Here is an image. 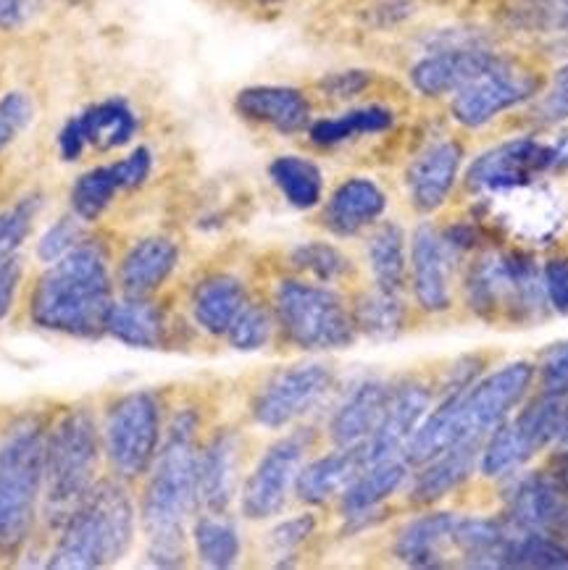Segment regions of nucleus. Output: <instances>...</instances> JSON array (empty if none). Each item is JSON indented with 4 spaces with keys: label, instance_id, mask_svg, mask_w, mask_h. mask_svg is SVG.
I'll use <instances>...</instances> for the list:
<instances>
[{
    "label": "nucleus",
    "instance_id": "f257e3e1",
    "mask_svg": "<svg viewBox=\"0 0 568 570\" xmlns=\"http://www.w3.org/2000/svg\"><path fill=\"white\" fill-rule=\"evenodd\" d=\"M203 415L198 407H179L166 426L161 450L145 473L140 529L145 554L156 568H182L189 558V523L200 510L198 458Z\"/></svg>",
    "mask_w": 568,
    "mask_h": 570
},
{
    "label": "nucleus",
    "instance_id": "f03ea898",
    "mask_svg": "<svg viewBox=\"0 0 568 570\" xmlns=\"http://www.w3.org/2000/svg\"><path fill=\"white\" fill-rule=\"evenodd\" d=\"M114 287L106 247L87 237L61 261L50 263L35 282L29 318L42 332L98 340L106 334L108 313L116 303Z\"/></svg>",
    "mask_w": 568,
    "mask_h": 570
},
{
    "label": "nucleus",
    "instance_id": "7ed1b4c3",
    "mask_svg": "<svg viewBox=\"0 0 568 570\" xmlns=\"http://www.w3.org/2000/svg\"><path fill=\"white\" fill-rule=\"evenodd\" d=\"M466 311L494 328H531L550 316L542 261L527 245L490 243L461 272Z\"/></svg>",
    "mask_w": 568,
    "mask_h": 570
},
{
    "label": "nucleus",
    "instance_id": "20e7f679",
    "mask_svg": "<svg viewBox=\"0 0 568 570\" xmlns=\"http://www.w3.org/2000/svg\"><path fill=\"white\" fill-rule=\"evenodd\" d=\"M135 500L119 479H100L90 489L75 515L58 529L46 568L90 570L124 560L137 537Z\"/></svg>",
    "mask_w": 568,
    "mask_h": 570
},
{
    "label": "nucleus",
    "instance_id": "39448f33",
    "mask_svg": "<svg viewBox=\"0 0 568 570\" xmlns=\"http://www.w3.org/2000/svg\"><path fill=\"white\" fill-rule=\"evenodd\" d=\"M104 440L87 405L67 407L46 429V487L40 515L58 531L100 481Z\"/></svg>",
    "mask_w": 568,
    "mask_h": 570
},
{
    "label": "nucleus",
    "instance_id": "423d86ee",
    "mask_svg": "<svg viewBox=\"0 0 568 570\" xmlns=\"http://www.w3.org/2000/svg\"><path fill=\"white\" fill-rule=\"evenodd\" d=\"M46 423L21 419L0 442V558L32 539L46 487Z\"/></svg>",
    "mask_w": 568,
    "mask_h": 570
},
{
    "label": "nucleus",
    "instance_id": "0eeeda50",
    "mask_svg": "<svg viewBox=\"0 0 568 570\" xmlns=\"http://www.w3.org/2000/svg\"><path fill=\"white\" fill-rule=\"evenodd\" d=\"M272 311L282 340L303 353L347 350L359 340L351 297L330 284L284 276L272 287Z\"/></svg>",
    "mask_w": 568,
    "mask_h": 570
},
{
    "label": "nucleus",
    "instance_id": "6e6552de",
    "mask_svg": "<svg viewBox=\"0 0 568 570\" xmlns=\"http://www.w3.org/2000/svg\"><path fill=\"white\" fill-rule=\"evenodd\" d=\"M164 434V402L156 392L133 390L119 394L106 407L100 426L104 458L111 476L124 484L145 479L161 450Z\"/></svg>",
    "mask_w": 568,
    "mask_h": 570
},
{
    "label": "nucleus",
    "instance_id": "1a4fd4ad",
    "mask_svg": "<svg viewBox=\"0 0 568 570\" xmlns=\"http://www.w3.org/2000/svg\"><path fill=\"white\" fill-rule=\"evenodd\" d=\"M545 87H548V77L542 71L523 63L513 53H506L494 69L450 95L448 114L461 129L477 131L498 121L502 114L529 106Z\"/></svg>",
    "mask_w": 568,
    "mask_h": 570
},
{
    "label": "nucleus",
    "instance_id": "9d476101",
    "mask_svg": "<svg viewBox=\"0 0 568 570\" xmlns=\"http://www.w3.org/2000/svg\"><path fill=\"white\" fill-rule=\"evenodd\" d=\"M316 442L311 429H295L274 440L261 452L256 465L239 487V513L247 521H272L282 515L295 492V479L301 473L309 452Z\"/></svg>",
    "mask_w": 568,
    "mask_h": 570
},
{
    "label": "nucleus",
    "instance_id": "9b49d317",
    "mask_svg": "<svg viewBox=\"0 0 568 570\" xmlns=\"http://www.w3.org/2000/svg\"><path fill=\"white\" fill-rule=\"evenodd\" d=\"M550 171V140H540L537 135H519L479 153L466 166L461 185L463 193L477 200V197H492L527 187L531 181L548 177Z\"/></svg>",
    "mask_w": 568,
    "mask_h": 570
},
{
    "label": "nucleus",
    "instance_id": "f8f14e48",
    "mask_svg": "<svg viewBox=\"0 0 568 570\" xmlns=\"http://www.w3.org/2000/svg\"><path fill=\"white\" fill-rule=\"evenodd\" d=\"M337 376L326 363H301L276 371L251 397V421L266 431H282L305 419L334 390Z\"/></svg>",
    "mask_w": 568,
    "mask_h": 570
},
{
    "label": "nucleus",
    "instance_id": "ddd939ff",
    "mask_svg": "<svg viewBox=\"0 0 568 570\" xmlns=\"http://www.w3.org/2000/svg\"><path fill=\"white\" fill-rule=\"evenodd\" d=\"M537 365L519 357L502 365H492L469 390L458 392V413L469 440H484L494 426L508 421L535 392Z\"/></svg>",
    "mask_w": 568,
    "mask_h": 570
},
{
    "label": "nucleus",
    "instance_id": "4468645a",
    "mask_svg": "<svg viewBox=\"0 0 568 570\" xmlns=\"http://www.w3.org/2000/svg\"><path fill=\"white\" fill-rule=\"evenodd\" d=\"M469 261L448 247L440 226L421 218L408 243V292L424 316H445L456 308V276Z\"/></svg>",
    "mask_w": 568,
    "mask_h": 570
},
{
    "label": "nucleus",
    "instance_id": "2eb2a0df",
    "mask_svg": "<svg viewBox=\"0 0 568 570\" xmlns=\"http://www.w3.org/2000/svg\"><path fill=\"white\" fill-rule=\"evenodd\" d=\"M437 402V382L432 374H405L392 379V390L384 405L382 421L369 442L363 444L366 465L388 458H403V448L427 419Z\"/></svg>",
    "mask_w": 568,
    "mask_h": 570
},
{
    "label": "nucleus",
    "instance_id": "dca6fc26",
    "mask_svg": "<svg viewBox=\"0 0 568 570\" xmlns=\"http://www.w3.org/2000/svg\"><path fill=\"white\" fill-rule=\"evenodd\" d=\"M466 148L458 137H440L417 153L403 174L408 208L419 218L440 214L461 181Z\"/></svg>",
    "mask_w": 568,
    "mask_h": 570
},
{
    "label": "nucleus",
    "instance_id": "f3484780",
    "mask_svg": "<svg viewBox=\"0 0 568 570\" xmlns=\"http://www.w3.org/2000/svg\"><path fill=\"white\" fill-rule=\"evenodd\" d=\"M498 46H463L427 50L408 69V85L424 100H442L456 95L461 87L487 75L502 61Z\"/></svg>",
    "mask_w": 568,
    "mask_h": 570
},
{
    "label": "nucleus",
    "instance_id": "a211bd4d",
    "mask_svg": "<svg viewBox=\"0 0 568 570\" xmlns=\"http://www.w3.org/2000/svg\"><path fill=\"white\" fill-rule=\"evenodd\" d=\"M243 436L237 429H214L200 444L198 502L200 513L229 515L243 487Z\"/></svg>",
    "mask_w": 568,
    "mask_h": 570
},
{
    "label": "nucleus",
    "instance_id": "6ab92c4d",
    "mask_svg": "<svg viewBox=\"0 0 568 570\" xmlns=\"http://www.w3.org/2000/svg\"><path fill=\"white\" fill-rule=\"evenodd\" d=\"M494 487L500 489V513L521 531L552 533L568 502L542 465L521 468Z\"/></svg>",
    "mask_w": 568,
    "mask_h": 570
},
{
    "label": "nucleus",
    "instance_id": "aec40b11",
    "mask_svg": "<svg viewBox=\"0 0 568 570\" xmlns=\"http://www.w3.org/2000/svg\"><path fill=\"white\" fill-rule=\"evenodd\" d=\"M484 440H469L456 444L442 455L429 460V463L413 468L411 479L403 489L405 505L411 510L437 508L450 497L461 492L477 476L479 452Z\"/></svg>",
    "mask_w": 568,
    "mask_h": 570
},
{
    "label": "nucleus",
    "instance_id": "412c9836",
    "mask_svg": "<svg viewBox=\"0 0 568 570\" xmlns=\"http://www.w3.org/2000/svg\"><path fill=\"white\" fill-rule=\"evenodd\" d=\"M232 108L243 121L282 137L303 135L313 121V100L295 85H247L235 95Z\"/></svg>",
    "mask_w": 568,
    "mask_h": 570
},
{
    "label": "nucleus",
    "instance_id": "4be33fe9",
    "mask_svg": "<svg viewBox=\"0 0 568 570\" xmlns=\"http://www.w3.org/2000/svg\"><path fill=\"white\" fill-rule=\"evenodd\" d=\"M458 513L445 508L413 510V518L392 537V558L408 568H445L453 558V529Z\"/></svg>",
    "mask_w": 568,
    "mask_h": 570
},
{
    "label": "nucleus",
    "instance_id": "5701e85b",
    "mask_svg": "<svg viewBox=\"0 0 568 570\" xmlns=\"http://www.w3.org/2000/svg\"><path fill=\"white\" fill-rule=\"evenodd\" d=\"M388 206L390 197L379 181L371 177H347L322 203L319 224L332 237L353 239L382 222L384 214H388Z\"/></svg>",
    "mask_w": 568,
    "mask_h": 570
},
{
    "label": "nucleus",
    "instance_id": "b1692460",
    "mask_svg": "<svg viewBox=\"0 0 568 570\" xmlns=\"http://www.w3.org/2000/svg\"><path fill=\"white\" fill-rule=\"evenodd\" d=\"M392 379L366 376L347 390L326 423V440L332 448H363L382 421Z\"/></svg>",
    "mask_w": 568,
    "mask_h": 570
},
{
    "label": "nucleus",
    "instance_id": "393cba45",
    "mask_svg": "<svg viewBox=\"0 0 568 570\" xmlns=\"http://www.w3.org/2000/svg\"><path fill=\"white\" fill-rule=\"evenodd\" d=\"M363 468H366L363 448H332L324 455L305 460L295 479L293 497L305 508L332 505Z\"/></svg>",
    "mask_w": 568,
    "mask_h": 570
},
{
    "label": "nucleus",
    "instance_id": "a878e982",
    "mask_svg": "<svg viewBox=\"0 0 568 570\" xmlns=\"http://www.w3.org/2000/svg\"><path fill=\"white\" fill-rule=\"evenodd\" d=\"M179 266V245L164 234L137 239L124 253L116 272V287L124 297H153Z\"/></svg>",
    "mask_w": 568,
    "mask_h": 570
},
{
    "label": "nucleus",
    "instance_id": "bb28decb",
    "mask_svg": "<svg viewBox=\"0 0 568 570\" xmlns=\"http://www.w3.org/2000/svg\"><path fill=\"white\" fill-rule=\"evenodd\" d=\"M247 299H251V292L239 276L227 272L208 274L193 287L189 316L203 334L224 340V334L229 332L232 321L245 308Z\"/></svg>",
    "mask_w": 568,
    "mask_h": 570
},
{
    "label": "nucleus",
    "instance_id": "cd10ccee",
    "mask_svg": "<svg viewBox=\"0 0 568 570\" xmlns=\"http://www.w3.org/2000/svg\"><path fill=\"white\" fill-rule=\"evenodd\" d=\"M516 533V525L506 515H458L453 529V558L463 568L502 570L506 547Z\"/></svg>",
    "mask_w": 568,
    "mask_h": 570
},
{
    "label": "nucleus",
    "instance_id": "c85d7f7f",
    "mask_svg": "<svg viewBox=\"0 0 568 570\" xmlns=\"http://www.w3.org/2000/svg\"><path fill=\"white\" fill-rule=\"evenodd\" d=\"M106 334L127 347L158 350L169 337V316L153 297H124L108 313Z\"/></svg>",
    "mask_w": 568,
    "mask_h": 570
},
{
    "label": "nucleus",
    "instance_id": "c756f323",
    "mask_svg": "<svg viewBox=\"0 0 568 570\" xmlns=\"http://www.w3.org/2000/svg\"><path fill=\"white\" fill-rule=\"evenodd\" d=\"M411 471L413 468L403 458H388L366 465L334 502L340 518H353L366 513V510L390 505L392 497H398L405 489Z\"/></svg>",
    "mask_w": 568,
    "mask_h": 570
},
{
    "label": "nucleus",
    "instance_id": "7c9ffc66",
    "mask_svg": "<svg viewBox=\"0 0 568 570\" xmlns=\"http://www.w3.org/2000/svg\"><path fill=\"white\" fill-rule=\"evenodd\" d=\"M398 114L388 104H363L353 106L337 116H324V119H313L305 135L313 148L332 150L340 145H347L361 137L388 135L395 127Z\"/></svg>",
    "mask_w": 568,
    "mask_h": 570
},
{
    "label": "nucleus",
    "instance_id": "2f4dec72",
    "mask_svg": "<svg viewBox=\"0 0 568 570\" xmlns=\"http://www.w3.org/2000/svg\"><path fill=\"white\" fill-rule=\"evenodd\" d=\"M87 148L114 153L127 148L140 131V116L127 98H106L75 114Z\"/></svg>",
    "mask_w": 568,
    "mask_h": 570
},
{
    "label": "nucleus",
    "instance_id": "473e14b6",
    "mask_svg": "<svg viewBox=\"0 0 568 570\" xmlns=\"http://www.w3.org/2000/svg\"><path fill=\"white\" fill-rule=\"evenodd\" d=\"M351 308L359 337L374 342L398 340L408 328V316H411L405 292L379 289L376 284L355 292L351 297Z\"/></svg>",
    "mask_w": 568,
    "mask_h": 570
},
{
    "label": "nucleus",
    "instance_id": "72a5a7b5",
    "mask_svg": "<svg viewBox=\"0 0 568 570\" xmlns=\"http://www.w3.org/2000/svg\"><path fill=\"white\" fill-rule=\"evenodd\" d=\"M366 266L371 284L388 292L408 289V234L398 222H379L366 237Z\"/></svg>",
    "mask_w": 568,
    "mask_h": 570
},
{
    "label": "nucleus",
    "instance_id": "f704fd0d",
    "mask_svg": "<svg viewBox=\"0 0 568 570\" xmlns=\"http://www.w3.org/2000/svg\"><path fill=\"white\" fill-rule=\"evenodd\" d=\"M266 171L290 208L305 214L324 203V171L316 160L297 156V153H284L268 164Z\"/></svg>",
    "mask_w": 568,
    "mask_h": 570
},
{
    "label": "nucleus",
    "instance_id": "c9c22d12",
    "mask_svg": "<svg viewBox=\"0 0 568 570\" xmlns=\"http://www.w3.org/2000/svg\"><path fill=\"white\" fill-rule=\"evenodd\" d=\"M189 544L203 568L227 570L235 568L243 558V537H239L235 521H229L227 515H195L193 529H189Z\"/></svg>",
    "mask_w": 568,
    "mask_h": 570
},
{
    "label": "nucleus",
    "instance_id": "e433bc0d",
    "mask_svg": "<svg viewBox=\"0 0 568 570\" xmlns=\"http://www.w3.org/2000/svg\"><path fill=\"white\" fill-rule=\"evenodd\" d=\"M287 263L303 279L330 284V287L347 284L355 276V263L351 261V255L337 245L324 243V239H309V243L290 247Z\"/></svg>",
    "mask_w": 568,
    "mask_h": 570
},
{
    "label": "nucleus",
    "instance_id": "4c0bfd02",
    "mask_svg": "<svg viewBox=\"0 0 568 570\" xmlns=\"http://www.w3.org/2000/svg\"><path fill=\"white\" fill-rule=\"evenodd\" d=\"M502 570H568V544L556 533L516 529L506 547Z\"/></svg>",
    "mask_w": 568,
    "mask_h": 570
},
{
    "label": "nucleus",
    "instance_id": "58836bf2",
    "mask_svg": "<svg viewBox=\"0 0 568 570\" xmlns=\"http://www.w3.org/2000/svg\"><path fill=\"white\" fill-rule=\"evenodd\" d=\"M124 193L119 174H116L114 164L92 166L79 174L75 185L69 189V206L71 214L82 218L85 224H95L104 218L108 208L114 206L116 195Z\"/></svg>",
    "mask_w": 568,
    "mask_h": 570
},
{
    "label": "nucleus",
    "instance_id": "ea45409f",
    "mask_svg": "<svg viewBox=\"0 0 568 570\" xmlns=\"http://www.w3.org/2000/svg\"><path fill=\"white\" fill-rule=\"evenodd\" d=\"M276 334V318L272 311V303L261 297H251L245 303V308L237 313V318L232 321L229 332L224 334V340L229 342L232 350L237 353H258V350L268 347V342Z\"/></svg>",
    "mask_w": 568,
    "mask_h": 570
},
{
    "label": "nucleus",
    "instance_id": "a19ab883",
    "mask_svg": "<svg viewBox=\"0 0 568 570\" xmlns=\"http://www.w3.org/2000/svg\"><path fill=\"white\" fill-rule=\"evenodd\" d=\"M42 210V195L29 193L19 197L9 210L0 214V261L19 255L21 247L29 239Z\"/></svg>",
    "mask_w": 568,
    "mask_h": 570
},
{
    "label": "nucleus",
    "instance_id": "79ce46f5",
    "mask_svg": "<svg viewBox=\"0 0 568 570\" xmlns=\"http://www.w3.org/2000/svg\"><path fill=\"white\" fill-rule=\"evenodd\" d=\"M319 531V515L309 510V513H297L293 518H284L266 533V550L272 558H276V566H290L303 552V547L316 537Z\"/></svg>",
    "mask_w": 568,
    "mask_h": 570
},
{
    "label": "nucleus",
    "instance_id": "37998d69",
    "mask_svg": "<svg viewBox=\"0 0 568 570\" xmlns=\"http://www.w3.org/2000/svg\"><path fill=\"white\" fill-rule=\"evenodd\" d=\"M87 226L82 218H77L75 214L61 216L58 222H53L42 232V237L38 239V247H35V255H38L40 263H50L61 261L63 255L75 250L77 245H82L87 239Z\"/></svg>",
    "mask_w": 568,
    "mask_h": 570
},
{
    "label": "nucleus",
    "instance_id": "c03bdc74",
    "mask_svg": "<svg viewBox=\"0 0 568 570\" xmlns=\"http://www.w3.org/2000/svg\"><path fill=\"white\" fill-rule=\"evenodd\" d=\"M492 363H494L492 353H469V355L456 357V361H448L434 376L437 400L445 397V394L469 390L477 379H482L487 371L492 368Z\"/></svg>",
    "mask_w": 568,
    "mask_h": 570
},
{
    "label": "nucleus",
    "instance_id": "a18cd8bd",
    "mask_svg": "<svg viewBox=\"0 0 568 570\" xmlns=\"http://www.w3.org/2000/svg\"><path fill=\"white\" fill-rule=\"evenodd\" d=\"M35 100L25 90H9L0 98V153L11 148L35 121Z\"/></svg>",
    "mask_w": 568,
    "mask_h": 570
},
{
    "label": "nucleus",
    "instance_id": "49530a36",
    "mask_svg": "<svg viewBox=\"0 0 568 570\" xmlns=\"http://www.w3.org/2000/svg\"><path fill=\"white\" fill-rule=\"evenodd\" d=\"M537 392L568 397V340L552 342L537 355Z\"/></svg>",
    "mask_w": 568,
    "mask_h": 570
},
{
    "label": "nucleus",
    "instance_id": "de8ad7c7",
    "mask_svg": "<svg viewBox=\"0 0 568 570\" xmlns=\"http://www.w3.org/2000/svg\"><path fill=\"white\" fill-rule=\"evenodd\" d=\"M376 82V75L369 69H340L330 71L316 82V92H322L332 104H351L366 95Z\"/></svg>",
    "mask_w": 568,
    "mask_h": 570
},
{
    "label": "nucleus",
    "instance_id": "09e8293b",
    "mask_svg": "<svg viewBox=\"0 0 568 570\" xmlns=\"http://www.w3.org/2000/svg\"><path fill=\"white\" fill-rule=\"evenodd\" d=\"M542 287L550 311L568 316V253H550L542 261Z\"/></svg>",
    "mask_w": 568,
    "mask_h": 570
},
{
    "label": "nucleus",
    "instance_id": "8fccbe9b",
    "mask_svg": "<svg viewBox=\"0 0 568 570\" xmlns=\"http://www.w3.org/2000/svg\"><path fill=\"white\" fill-rule=\"evenodd\" d=\"M153 166H156V158H153V150L148 145H137L127 156L114 160V169L119 174L124 193H135V189L148 185V179L153 177Z\"/></svg>",
    "mask_w": 568,
    "mask_h": 570
},
{
    "label": "nucleus",
    "instance_id": "3c124183",
    "mask_svg": "<svg viewBox=\"0 0 568 570\" xmlns=\"http://www.w3.org/2000/svg\"><path fill=\"white\" fill-rule=\"evenodd\" d=\"M48 0H0V32H19L38 19Z\"/></svg>",
    "mask_w": 568,
    "mask_h": 570
},
{
    "label": "nucleus",
    "instance_id": "603ef678",
    "mask_svg": "<svg viewBox=\"0 0 568 570\" xmlns=\"http://www.w3.org/2000/svg\"><path fill=\"white\" fill-rule=\"evenodd\" d=\"M21 279H25V261H21L19 255L0 261V321L11 316Z\"/></svg>",
    "mask_w": 568,
    "mask_h": 570
},
{
    "label": "nucleus",
    "instance_id": "864d4df0",
    "mask_svg": "<svg viewBox=\"0 0 568 570\" xmlns=\"http://www.w3.org/2000/svg\"><path fill=\"white\" fill-rule=\"evenodd\" d=\"M56 148H58V156L67 160V164H77V160L85 156L87 142H85L82 129H79L75 116H71V119L61 127V131H58Z\"/></svg>",
    "mask_w": 568,
    "mask_h": 570
},
{
    "label": "nucleus",
    "instance_id": "5fc2aeb1",
    "mask_svg": "<svg viewBox=\"0 0 568 570\" xmlns=\"http://www.w3.org/2000/svg\"><path fill=\"white\" fill-rule=\"evenodd\" d=\"M545 471H548V476L556 481V487L564 492V497L568 500V448H556L545 452V460L540 463Z\"/></svg>",
    "mask_w": 568,
    "mask_h": 570
},
{
    "label": "nucleus",
    "instance_id": "6e6d98bb",
    "mask_svg": "<svg viewBox=\"0 0 568 570\" xmlns=\"http://www.w3.org/2000/svg\"><path fill=\"white\" fill-rule=\"evenodd\" d=\"M552 150V171L550 174H568V121L560 124L550 140Z\"/></svg>",
    "mask_w": 568,
    "mask_h": 570
},
{
    "label": "nucleus",
    "instance_id": "4d7b16f0",
    "mask_svg": "<svg viewBox=\"0 0 568 570\" xmlns=\"http://www.w3.org/2000/svg\"><path fill=\"white\" fill-rule=\"evenodd\" d=\"M548 87H556V90L568 92V58L558 66L556 71H552L550 79H548Z\"/></svg>",
    "mask_w": 568,
    "mask_h": 570
},
{
    "label": "nucleus",
    "instance_id": "13d9d810",
    "mask_svg": "<svg viewBox=\"0 0 568 570\" xmlns=\"http://www.w3.org/2000/svg\"><path fill=\"white\" fill-rule=\"evenodd\" d=\"M552 533H556V537L560 539V542L568 544V502H566L564 513H560V521H558L556 529H552Z\"/></svg>",
    "mask_w": 568,
    "mask_h": 570
},
{
    "label": "nucleus",
    "instance_id": "bf43d9fd",
    "mask_svg": "<svg viewBox=\"0 0 568 570\" xmlns=\"http://www.w3.org/2000/svg\"><path fill=\"white\" fill-rule=\"evenodd\" d=\"M261 6H282V3H287V0H258Z\"/></svg>",
    "mask_w": 568,
    "mask_h": 570
}]
</instances>
